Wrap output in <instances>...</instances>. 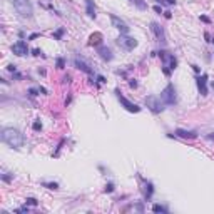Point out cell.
I'll use <instances>...</instances> for the list:
<instances>
[{
    "mask_svg": "<svg viewBox=\"0 0 214 214\" xmlns=\"http://www.w3.org/2000/svg\"><path fill=\"white\" fill-rule=\"evenodd\" d=\"M9 70L10 72H15V65H9Z\"/></svg>",
    "mask_w": 214,
    "mask_h": 214,
    "instance_id": "obj_33",
    "label": "cell"
},
{
    "mask_svg": "<svg viewBox=\"0 0 214 214\" xmlns=\"http://www.w3.org/2000/svg\"><path fill=\"white\" fill-rule=\"evenodd\" d=\"M34 129H35V130H40V129H42V124H40L39 121L34 122Z\"/></svg>",
    "mask_w": 214,
    "mask_h": 214,
    "instance_id": "obj_24",
    "label": "cell"
},
{
    "mask_svg": "<svg viewBox=\"0 0 214 214\" xmlns=\"http://www.w3.org/2000/svg\"><path fill=\"white\" fill-rule=\"evenodd\" d=\"M45 187H49V189H57L59 187V184H57V182H45Z\"/></svg>",
    "mask_w": 214,
    "mask_h": 214,
    "instance_id": "obj_21",
    "label": "cell"
},
{
    "mask_svg": "<svg viewBox=\"0 0 214 214\" xmlns=\"http://www.w3.org/2000/svg\"><path fill=\"white\" fill-rule=\"evenodd\" d=\"M110 20H112V25L116 27V29H119L122 32V34H127L129 32V27L126 25V22L121 20V19L117 17V15H114V13H110Z\"/></svg>",
    "mask_w": 214,
    "mask_h": 214,
    "instance_id": "obj_8",
    "label": "cell"
},
{
    "mask_svg": "<svg viewBox=\"0 0 214 214\" xmlns=\"http://www.w3.org/2000/svg\"><path fill=\"white\" fill-rule=\"evenodd\" d=\"M116 94H117L119 102H121V104L124 105V107H126V109L129 110V112H139V110H141V107H139V105H136V104H132L130 101H127V99H126L124 96H122V94L119 92V90H116Z\"/></svg>",
    "mask_w": 214,
    "mask_h": 214,
    "instance_id": "obj_6",
    "label": "cell"
},
{
    "mask_svg": "<svg viewBox=\"0 0 214 214\" xmlns=\"http://www.w3.org/2000/svg\"><path fill=\"white\" fill-rule=\"evenodd\" d=\"M37 92H39L37 89H30V90H29V94H30V96H37Z\"/></svg>",
    "mask_w": 214,
    "mask_h": 214,
    "instance_id": "obj_25",
    "label": "cell"
},
{
    "mask_svg": "<svg viewBox=\"0 0 214 214\" xmlns=\"http://www.w3.org/2000/svg\"><path fill=\"white\" fill-rule=\"evenodd\" d=\"M151 30L154 32L156 39H157L159 42H166V34H164V29L159 25V24H156V22H152V24H151Z\"/></svg>",
    "mask_w": 214,
    "mask_h": 214,
    "instance_id": "obj_10",
    "label": "cell"
},
{
    "mask_svg": "<svg viewBox=\"0 0 214 214\" xmlns=\"http://www.w3.org/2000/svg\"><path fill=\"white\" fill-rule=\"evenodd\" d=\"M164 4H167V5H172V4H174V0H164Z\"/></svg>",
    "mask_w": 214,
    "mask_h": 214,
    "instance_id": "obj_30",
    "label": "cell"
},
{
    "mask_svg": "<svg viewBox=\"0 0 214 214\" xmlns=\"http://www.w3.org/2000/svg\"><path fill=\"white\" fill-rule=\"evenodd\" d=\"M64 65H65V60H64V59H57V67L64 69Z\"/></svg>",
    "mask_w": 214,
    "mask_h": 214,
    "instance_id": "obj_22",
    "label": "cell"
},
{
    "mask_svg": "<svg viewBox=\"0 0 214 214\" xmlns=\"http://www.w3.org/2000/svg\"><path fill=\"white\" fill-rule=\"evenodd\" d=\"M161 101H162L166 105H174L176 104V101H177L176 99V89H174L172 84H169L167 87L161 92Z\"/></svg>",
    "mask_w": 214,
    "mask_h": 214,
    "instance_id": "obj_4",
    "label": "cell"
},
{
    "mask_svg": "<svg viewBox=\"0 0 214 214\" xmlns=\"http://www.w3.org/2000/svg\"><path fill=\"white\" fill-rule=\"evenodd\" d=\"M159 55H161V59L164 60V74H166V76H171V72L177 67L176 57L171 55V54H167V52H161Z\"/></svg>",
    "mask_w": 214,
    "mask_h": 214,
    "instance_id": "obj_3",
    "label": "cell"
},
{
    "mask_svg": "<svg viewBox=\"0 0 214 214\" xmlns=\"http://www.w3.org/2000/svg\"><path fill=\"white\" fill-rule=\"evenodd\" d=\"M164 17H166V19H171L172 15H171V12H164Z\"/></svg>",
    "mask_w": 214,
    "mask_h": 214,
    "instance_id": "obj_28",
    "label": "cell"
},
{
    "mask_svg": "<svg viewBox=\"0 0 214 214\" xmlns=\"http://www.w3.org/2000/svg\"><path fill=\"white\" fill-rule=\"evenodd\" d=\"M85 5H87V13L90 19H96V5H94L92 0H85Z\"/></svg>",
    "mask_w": 214,
    "mask_h": 214,
    "instance_id": "obj_14",
    "label": "cell"
},
{
    "mask_svg": "<svg viewBox=\"0 0 214 214\" xmlns=\"http://www.w3.org/2000/svg\"><path fill=\"white\" fill-rule=\"evenodd\" d=\"M176 134L179 136V137H182V139H196V137H197V134L194 132V130H182V129H177V130H176Z\"/></svg>",
    "mask_w": 214,
    "mask_h": 214,
    "instance_id": "obj_12",
    "label": "cell"
},
{
    "mask_svg": "<svg viewBox=\"0 0 214 214\" xmlns=\"http://www.w3.org/2000/svg\"><path fill=\"white\" fill-rule=\"evenodd\" d=\"M2 139H4V142H7L10 147L13 149H19V147L24 146V134H22L20 130L13 129V127H7V129L2 130Z\"/></svg>",
    "mask_w": 214,
    "mask_h": 214,
    "instance_id": "obj_1",
    "label": "cell"
},
{
    "mask_svg": "<svg viewBox=\"0 0 214 214\" xmlns=\"http://www.w3.org/2000/svg\"><path fill=\"white\" fill-rule=\"evenodd\" d=\"M144 194H146V199H151V196H152V184L151 182H147L146 184V191H144Z\"/></svg>",
    "mask_w": 214,
    "mask_h": 214,
    "instance_id": "obj_18",
    "label": "cell"
},
{
    "mask_svg": "<svg viewBox=\"0 0 214 214\" xmlns=\"http://www.w3.org/2000/svg\"><path fill=\"white\" fill-rule=\"evenodd\" d=\"M130 87H137V82H136V80H130Z\"/></svg>",
    "mask_w": 214,
    "mask_h": 214,
    "instance_id": "obj_29",
    "label": "cell"
},
{
    "mask_svg": "<svg viewBox=\"0 0 214 214\" xmlns=\"http://www.w3.org/2000/svg\"><path fill=\"white\" fill-rule=\"evenodd\" d=\"M130 2H132L139 10H147V4L144 2V0H130Z\"/></svg>",
    "mask_w": 214,
    "mask_h": 214,
    "instance_id": "obj_17",
    "label": "cell"
},
{
    "mask_svg": "<svg viewBox=\"0 0 214 214\" xmlns=\"http://www.w3.org/2000/svg\"><path fill=\"white\" fill-rule=\"evenodd\" d=\"M206 84H207V76H206V74L197 77V87L201 90V96H207V87H206Z\"/></svg>",
    "mask_w": 214,
    "mask_h": 214,
    "instance_id": "obj_11",
    "label": "cell"
},
{
    "mask_svg": "<svg viewBox=\"0 0 214 214\" xmlns=\"http://www.w3.org/2000/svg\"><path fill=\"white\" fill-rule=\"evenodd\" d=\"M114 191V184H107L105 186V193H112Z\"/></svg>",
    "mask_w": 214,
    "mask_h": 214,
    "instance_id": "obj_23",
    "label": "cell"
},
{
    "mask_svg": "<svg viewBox=\"0 0 214 214\" xmlns=\"http://www.w3.org/2000/svg\"><path fill=\"white\" fill-rule=\"evenodd\" d=\"M201 20L206 22V24H209V19H207V17H201Z\"/></svg>",
    "mask_w": 214,
    "mask_h": 214,
    "instance_id": "obj_32",
    "label": "cell"
},
{
    "mask_svg": "<svg viewBox=\"0 0 214 214\" xmlns=\"http://www.w3.org/2000/svg\"><path fill=\"white\" fill-rule=\"evenodd\" d=\"M12 52L15 55H27L29 54V47H27V42H24V40H19L17 44H13L12 45Z\"/></svg>",
    "mask_w": 214,
    "mask_h": 214,
    "instance_id": "obj_7",
    "label": "cell"
},
{
    "mask_svg": "<svg viewBox=\"0 0 214 214\" xmlns=\"http://www.w3.org/2000/svg\"><path fill=\"white\" fill-rule=\"evenodd\" d=\"M62 34H64V30H62V29H60V30H59V32H57V34H55V35H54V37H55V39H59V37H60V35H62Z\"/></svg>",
    "mask_w": 214,
    "mask_h": 214,
    "instance_id": "obj_26",
    "label": "cell"
},
{
    "mask_svg": "<svg viewBox=\"0 0 214 214\" xmlns=\"http://www.w3.org/2000/svg\"><path fill=\"white\" fill-rule=\"evenodd\" d=\"M117 44L124 49V50H132L136 45H137V40L132 37H127V35H124V37H119L117 39Z\"/></svg>",
    "mask_w": 214,
    "mask_h": 214,
    "instance_id": "obj_5",
    "label": "cell"
},
{
    "mask_svg": "<svg viewBox=\"0 0 214 214\" xmlns=\"http://www.w3.org/2000/svg\"><path fill=\"white\" fill-rule=\"evenodd\" d=\"M147 107H151L152 112H159V110H162V104L164 102H161V99H156V97H147Z\"/></svg>",
    "mask_w": 214,
    "mask_h": 214,
    "instance_id": "obj_9",
    "label": "cell"
},
{
    "mask_svg": "<svg viewBox=\"0 0 214 214\" xmlns=\"http://www.w3.org/2000/svg\"><path fill=\"white\" fill-rule=\"evenodd\" d=\"M152 211H154V213H167V209H166L164 206H161V204H154Z\"/></svg>",
    "mask_w": 214,
    "mask_h": 214,
    "instance_id": "obj_19",
    "label": "cell"
},
{
    "mask_svg": "<svg viewBox=\"0 0 214 214\" xmlns=\"http://www.w3.org/2000/svg\"><path fill=\"white\" fill-rule=\"evenodd\" d=\"M99 54L104 60H112V50H110L109 47H99Z\"/></svg>",
    "mask_w": 214,
    "mask_h": 214,
    "instance_id": "obj_13",
    "label": "cell"
},
{
    "mask_svg": "<svg viewBox=\"0 0 214 214\" xmlns=\"http://www.w3.org/2000/svg\"><path fill=\"white\" fill-rule=\"evenodd\" d=\"M213 87H214V84H213Z\"/></svg>",
    "mask_w": 214,
    "mask_h": 214,
    "instance_id": "obj_34",
    "label": "cell"
},
{
    "mask_svg": "<svg viewBox=\"0 0 214 214\" xmlns=\"http://www.w3.org/2000/svg\"><path fill=\"white\" fill-rule=\"evenodd\" d=\"M40 54H42V52L39 50V49H34V55H40Z\"/></svg>",
    "mask_w": 214,
    "mask_h": 214,
    "instance_id": "obj_31",
    "label": "cell"
},
{
    "mask_svg": "<svg viewBox=\"0 0 214 214\" xmlns=\"http://www.w3.org/2000/svg\"><path fill=\"white\" fill-rule=\"evenodd\" d=\"M25 204H29V206H37V199H34V197H27V199H25Z\"/></svg>",
    "mask_w": 214,
    "mask_h": 214,
    "instance_id": "obj_20",
    "label": "cell"
},
{
    "mask_svg": "<svg viewBox=\"0 0 214 214\" xmlns=\"http://www.w3.org/2000/svg\"><path fill=\"white\" fill-rule=\"evenodd\" d=\"M154 10H156V12H157V13H161V12H162V10H161V7H159V5H156V7H154Z\"/></svg>",
    "mask_w": 214,
    "mask_h": 214,
    "instance_id": "obj_27",
    "label": "cell"
},
{
    "mask_svg": "<svg viewBox=\"0 0 214 214\" xmlns=\"http://www.w3.org/2000/svg\"><path fill=\"white\" fill-rule=\"evenodd\" d=\"M13 4V9L17 10V13L20 15V17H32V13H34V10H32V4H30L29 0H12Z\"/></svg>",
    "mask_w": 214,
    "mask_h": 214,
    "instance_id": "obj_2",
    "label": "cell"
},
{
    "mask_svg": "<svg viewBox=\"0 0 214 214\" xmlns=\"http://www.w3.org/2000/svg\"><path fill=\"white\" fill-rule=\"evenodd\" d=\"M101 42H102V34H99V32H97V34H92L90 39H89V44H90V45H99Z\"/></svg>",
    "mask_w": 214,
    "mask_h": 214,
    "instance_id": "obj_15",
    "label": "cell"
},
{
    "mask_svg": "<svg viewBox=\"0 0 214 214\" xmlns=\"http://www.w3.org/2000/svg\"><path fill=\"white\" fill-rule=\"evenodd\" d=\"M76 67H77V69H80V70H84V72H87V74H92V70L89 69L87 64L82 62V60H79V59H76Z\"/></svg>",
    "mask_w": 214,
    "mask_h": 214,
    "instance_id": "obj_16",
    "label": "cell"
}]
</instances>
